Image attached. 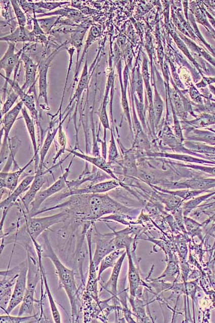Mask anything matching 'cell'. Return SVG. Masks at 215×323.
I'll list each match as a JSON object with an SVG mask.
<instances>
[{
  "mask_svg": "<svg viewBox=\"0 0 215 323\" xmlns=\"http://www.w3.org/2000/svg\"><path fill=\"white\" fill-rule=\"evenodd\" d=\"M45 245L43 247L42 257L49 259L53 263L59 279L60 286L64 289L70 301L73 317L77 312V290L73 270L66 267L60 260L52 246L48 234H42Z\"/></svg>",
  "mask_w": 215,
  "mask_h": 323,
  "instance_id": "cell-1",
  "label": "cell"
},
{
  "mask_svg": "<svg viewBox=\"0 0 215 323\" xmlns=\"http://www.w3.org/2000/svg\"><path fill=\"white\" fill-rule=\"evenodd\" d=\"M69 215L67 211H64L57 214L45 217H30L25 216L26 232L31 239L37 240V238L44 233L51 227L65 222Z\"/></svg>",
  "mask_w": 215,
  "mask_h": 323,
  "instance_id": "cell-2",
  "label": "cell"
},
{
  "mask_svg": "<svg viewBox=\"0 0 215 323\" xmlns=\"http://www.w3.org/2000/svg\"><path fill=\"white\" fill-rule=\"evenodd\" d=\"M74 158L71 160L70 165L66 169L65 172L58 179L48 188L39 191L35 199L32 203L29 212L27 216L30 217H35L36 214L39 211L42 204L53 195L67 188V177L70 174V169Z\"/></svg>",
  "mask_w": 215,
  "mask_h": 323,
  "instance_id": "cell-3",
  "label": "cell"
},
{
  "mask_svg": "<svg viewBox=\"0 0 215 323\" xmlns=\"http://www.w3.org/2000/svg\"><path fill=\"white\" fill-rule=\"evenodd\" d=\"M28 270V265L27 260L22 263L21 268L14 287L11 301L5 311L6 314H10L12 311L23 301L26 290H27Z\"/></svg>",
  "mask_w": 215,
  "mask_h": 323,
  "instance_id": "cell-4",
  "label": "cell"
},
{
  "mask_svg": "<svg viewBox=\"0 0 215 323\" xmlns=\"http://www.w3.org/2000/svg\"><path fill=\"white\" fill-rule=\"evenodd\" d=\"M96 239V249L92 258L91 245L90 246L91 265L97 270L102 259L109 254L116 250L114 243V234H99Z\"/></svg>",
  "mask_w": 215,
  "mask_h": 323,
  "instance_id": "cell-5",
  "label": "cell"
},
{
  "mask_svg": "<svg viewBox=\"0 0 215 323\" xmlns=\"http://www.w3.org/2000/svg\"><path fill=\"white\" fill-rule=\"evenodd\" d=\"M119 185V181L113 180L92 184L82 189H67L65 193L60 194L58 200L70 197L74 195L105 193L117 188Z\"/></svg>",
  "mask_w": 215,
  "mask_h": 323,
  "instance_id": "cell-6",
  "label": "cell"
},
{
  "mask_svg": "<svg viewBox=\"0 0 215 323\" xmlns=\"http://www.w3.org/2000/svg\"><path fill=\"white\" fill-rule=\"evenodd\" d=\"M31 241L34 245V249H35L36 250L37 256L38 258L41 273V279L42 280V282L44 283L45 284L47 295L48 297L52 316H53V320L55 322H62L61 315H60V312L57 307V304L54 299L53 296L51 294L47 280L45 267L44 266H43V263L42 262L43 251L42 246L38 244L37 240L32 239H31Z\"/></svg>",
  "mask_w": 215,
  "mask_h": 323,
  "instance_id": "cell-7",
  "label": "cell"
},
{
  "mask_svg": "<svg viewBox=\"0 0 215 323\" xmlns=\"http://www.w3.org/2000/svg\"><path fill=\"white\" fill-rule=\"evenodd\" d=\"M3 77L6 80L5 86L6 89L7 84H9V85H10L13 91L19 96L24 106L29 110L33 120L37 124L38 127L39 126H40L38 110L37 108V105H36L37 101L35 100V98L32 95L28 94V93H26V92L22 89V87L20 86L19 83L16 80L7 78L4 77V76H3Z\"/></svg>",
  "mask_w": 215,
  "mask_h": 323,
  "instance_id": "cell-8",
  "label": "cell"
},
{
  "mask_svg": "<svg viewBox=\"0 0 215 323\" xmlns=\"http://www.w3.org/2000/svg\"><path fill=\"white\" fill-rule=\"evenodd\" d=\"M8 47L4 56L0 61V67L1 70L5 71L6 75L1 74L2 76L7 78H11V75L14 70L19 63V59L23 53V49L18 53H15V44L8 42Z\"/></svg>",
  "mask_w": 215,
  "mask_h": 323,
  "instance_id": "cell-9",
  "label": "cell"
},
{
  "mask_svg": "<svg viewBox=\"0 0 215 323\" xmlns=\"http://www.w3.org/2000/svg\"><path fill=\"white\" fill-rule=\"evenodd\" d=\"M45 172L42 170L37 169L35 172V177L29 187V189L21 198L23 205L28 214L31 205L35 199L37 194L40 191L42 186L46 183V177Z\"/></svg>",
  "mask_w": 215,
  "mask_h": 323,
  "instance_id": "cell-10",
  "label": "cell"
},
{
  "mask_svg": "<svg viewBox=\"0 0 215 323\" xmlns=\"http://www.w3.org/2000/svg\"><path fill=\"white\" fill-rule=\"evenodd\" d=\"M24 104L22 101L16 104L10 112H8L2 117V135L4 136L2 140V146L7 147L9 146V135L13 127L20 112L23 108Z\"/></svg>",
  "mask_w": 215,
  "mask_h": 323,
  "instance_id": "cell-11",
  "label": "cell"
},
{
  "mask_svg": "<svg viewBox=\"0 0 215 323\" xmlns=\"http://www.w3.org/2000/svg\"><path fill=\"white\" fill-rule=\"evenodd\" d=\"M21 59L25 69L24 83L22 88L24 91L29 89L27 93L30 94L35 87L38 66L34 64L29 56L24 53H22Z\"/></svg>",
  "mask_w": 215,
  "mask_h": 323,
  "instance_id": "cell-12",
  "label": "cell"
},
{
  "mask_svg": "<svg viewBox=\"0 0 215 323\" xmlns=\"http://www.w3.org/2000/svg\"><path fill=\"white\" fill-rule=\"evenodd\" d=\"M34 159L35 157L33 156L27 165L13 172H1L0 173L1 188L7 189L12 193L18 186L19 181L22 174L33 163Z\"/></svg>",
  "mask_w": 215,
  "mask_h": 323,
  "instance_id": "cell-13",
  "label": "cell"
},
{
  "mask_svg": "<svg viewBox=\"0 0 215 323\" xmlns=\"http://www.w3.org/2000/svg\"><path fill=\"white\" fill-rule=\"evenodd\" d=\"M67 151L70 152V155H73L74 156L87 162V163L92 164L93 166L96 167L101 170V171L105 172L111 178H113L114 180L119 181L118 178L114 174L113 171H112L110 164L108 162H107L105 158L100 156H90L74 150H71L67 149Z\"/></svg>",
  "mask_w": 215,
  "mask_h": 323,
  "instance_id": "cell-14",
  "label": "cell"
},
{
  "mask_svg": "<svg viewBox=\"0 0 215 323\" xmlns=\"http://www.w3.org/2000/svg\"><path fill=\"white\" fill-rule=\"evenodd\" d=\"M34 177H35V175H29L24 178L12 193L6 199L2 200L1 204H0L1 209L3 210L7 208H11L13 207L20 195L25 191H28L34 179Z\"/></svg>",
  "mask_w": 215,
  "mask_h": 323,
  "instance_id": "cell-15",
  "label": "cell"
},
{
  "mask_svg": "<svg viewBox=\"0 0 215 323\" xmlns=\"http://www.w3.org/2000/svg\"><path fill=\"white\" fill-rule=\"evenodd\" d=\"M170 189H191L194 190H204L215 186L213 179H192L182 183H172L164 184Z\"/></svg>",
  "mask_w": 215,
  "mask_h": 323,
  "instance_id": "cell-16",
  "label": "cell"
},
{
  "mask_svg": "<svg viewBox=\"0 0 215 323\" xmlns=\"http://www.w3.org/2000/svg\"><path fill=\"white\" fill-rule=\"evenodd\" d=\"M22 116L25 122L26 127L30 136L31 141L32 148L33 150V156L35 157L34 159V171H36L39 165L38 148L36 140L35 127H34V120L31 117L27 111V108L23 107L22 110Z\"/></svg>",
  "mask_w": 215,
  "mask_h": 323,
  "instance_id": "cell-17",
  "label": "cell"
},
{
  "mask_svg": "<svg viewBox=\"0 0 215 323\" xmlns=\"http://www.w3.org/2000/svg\"><path fill=\"white\" fill-rule=\"evenodd\" d=\"M126 254V251H125L118 259L116 264L113 267V270L112 271L109 280L103 287L106 291L114 296H116L117 294L118 279Z\"/></svg>",
  "mask_w": 215,
  "mask_h": 323,
  "instance_id": "cell-18",
  "label": "cell"
},
{
  "mask_svg": "<svg viewBox=\"0 0 215 323\" xmlns=\"http://www.w3.org/2000/svg\"><path fill=\"white\" fill-rule=\"evenodd\" d=\"M2 41L17 43V42H34V35L32 32L29 31L25 27H19L10 35L2 37Z\"/></svg>",
  "mask_w": 215,
  "mask_h": 323,
  "instance_id": "cell-19",
  "label": "cell"
},
{
  "mask_svg": "<svg viewBox=\"0 0 215 323\" xmlns=\"http://www.w3.org/2000/svg\"><path fill=\"white\" fill-rule=\"evenodd\" d=\"M49 63L41 64L39 66V96L38 100L40 98L44 99L47 106H49L48 99V72Z\"/></svg>",
  "mask_w": 215,
  "mask_h": 323,
  "instance_id": "cell-20",
  "label": "cell"
},
{
  "mask_svg": "<svg viewBox=\"0 0 215 323\" xmlns=\"http://www.w3.org/2000/svg\"><path fill=\"white\" fill-rule=\"evenodd\" d=\"M125 252V250H117L112 252L101 261L98 275V280H100L103 272L109 268L114 267L120 257Z\"/></svg>",
  "mask_w": 215,
  "mask_h": 323,
  "instance_id": "cell-21",
  "label": "cell"
},
{
  "mask_svg": "<svg viewBox=\"0 0 215 323\" xmlns=\"http://www.w3.org/2000/svg\"><path fill=\"white\" fill-rule=\"evenodd\" d=\"M9 144H10V155H9L4 168L2 170V172H9L13 165L17 168H20L19 166H17L15 157L21 146V141L15 136V137L9 139Z\"/></svg>",
  "mask_w": 215,
  "mask_h": 323,
  "instance_id": "cell-22",
  "label": "cell"
},
{
  "mask_svg": "<svg viewBox=\"0 0 215 323\" xmlns=\"http://www.w3.org/2000/svg\"><path fill=\"white\" fill-rule=\"evenodd\" d=\"M59 129V125L57 127V128L54 131H51V130H49L48 134L47 135V137L44 141V143H43L42 146L40 150L39 165L37 169H43L46 156L51 147L52 143H53V142H54L56 137V135L58 133Z\"/></svg>",
  "mask_w": 215,
  "mask_h": 323,
  "instance_id": "cell-23",
  "label": "cell"
},
{
  "mask_svg": "<svg viewBox=\"0 0 215 323\" xmlns=\"http://www.w3.org/2000/svg\"><path fill=\"white\" fill-rule=\"evenodd\" d=\"M34 294L28 291H26L24 299L21 303L18 316H31L34 314Z\"/></svg>",
  "mask_w": 215,
  "mask_h": 323,
  "instance_id": "cell-24",
  "label": "cell"
},
{
  "mask_svg": "<svg viewBox=\"0 0 215 323\" xmlns=\"http://www.w3.org/2000/svg\"><path fill=\"white\" fill-rule=\"evenodd\" d=\"M89 77L88 64V62L86 61L83 67L82 73L78 83V86H77L74 95L70 101V103L68 104L67 108L71 106L74 100H76L77 104H78L82 93L85 90L86 86H87Z\"/></svg>",
  "mask_w": 215,
  "mask_h": 323,
  "instance_id": "cell-25",
  "label": "cell"
},
{
  "mask_svg": "<svg viewBox=\"0 0 215 323\" xmlns=\"http://www.w3.org/2000/svg\"><path fill=\"white\" fill-rule=\"evenodd\" d=\"M126 251L129 261L128 278L129 281H130L131 295L134 296L135 295L138 285L139 284L140 277L134 266L129 248H127Z\"/></svg>",
  "mask_w": 215,
  "mask_h": 323,
  "instance_id": "cell-26",
  "label": "cell"
},
{
  "mask_svg": "<svg viewBox=\"0 0 215 323\" xmlns=\"http://www.w3.org/2000/svg\"><path fill=\"white\" fill-rule=\"evenodd\" d=\"M151 156H159L162 157H168L174 158L180 160H183L187 162V163H197V164H204L207 163V161L203 160L202 159H198L193 157L189 156L187 155H177V154H165V153H154L151 154Z\"/></svg>",
  "mask_w": 215,
  "mask_h": 323,
  "instance_id": "cell-27",
  "label": "cell"
},
{
  "mask_svg": "<svg viewBox=\"0 0 215 323\" xmlns=\"http://www.w3.org/2000/svg\"><path fill=\"white\" fill-rule=\"evenodd\" d=\"M37 317V314H33L31 316H13L10 314H6V315H1L0 316V322L1 323H23L29 322L33 318Z\"/></svg>",
  "mask_w": 215,
  "mask_h": 323,
  "instance_id": "cell-28",
  "label": "cell"
},
{
  "mask_svg": "<svg viewBox=\"0 0 215 323\" xmlns=\"http://www.w3.org/2000/svg\"><path fill=\"white\" fill-rule=\"evenodd\" d=\"M107 103L106 99L99 109V113H98L99 117L100 118V123L102 125L103 128L105 129V138L104 142L103 143H106V130H110V125L108 120V117L107 113Z\"/></svg>",
  "mask_w": 215,
  "mask_h": 323,
  "instance_id": "cell-29",
  "label": "cell"
},
{
  "mask_svg": "<svg viewBox=\"0 0 215 323\" xmlns=\"http://www.w3.org/2000/svg\"><path fill=\"white\" fill-rule=\"evenodd\" d=\"M195 135L189 139L193 140L204 141L205 142L215 144V134L209 132L195 131Z\"/></svg>",
  "mask_w": 215,
  "mask_h": 323,
  "instance_id": "cell-30",
  "label": "cell"
},
{
  "mask_svg": "<svg viewBox=\"0 0 215 323\" xmlns=\"http://www.w3.org/2000/svg\"><path fill=\"white\" fill-rule=\"evenodd\" d=\"M19 96L13 91L9 93L2 110V116H4L12 109V107Z\"/></svg>",
  "mask_w": 215,
  "mask_h": 323,
  "instance_id": "cell-31",
  "label": "cell"
},
{
  "mask_svg": "<svg viewBox=\"0 0 215 323\" xmlns=\"http://www.w3.org/2000/svg\"><path fill=\"white\" fill-rule=\"evenodd\" d=\"M87 30H81L74 32L72 36V41L73 45L77 49V62L78 63L79 54L81 47L82 46V40L84 36L85 32Z\"/></svg>",
  "mask_w": 215,
  "mask_h": 323,
  "instance_id": "cell-32",
  "label": "cell"
},
{
  "mask_svg": "<svg viewBox=\"0 0 215 323\" xmlns=\"http://www.w3.org/2000/svg\"><path fill=\"white\" fill-rule=\"evenodd\" d=\"M159 190L164 192H167L168 193L171 194L172 195H176V196H178L184 198V199H188L194 197V196H196L198 194L202 193L204 190H194V191H189V190H185V191H169L165 190H162L158 189Z\"/></svg>",
  "mask_w": 215,
  "mask_h": 323,
  "instance_id": "cell-33",
  "label": "cell"
},
{
  "mask_svg": "<svg viewBox=\"0 0 215 323\" xmlns=\"http://www.w3.org/2000/svg\"><path fill=\"white\" fill-rule=\"evenodd\" d=\"M14 13L16 16L19 27H25L27 23V19L23 12L20 5L17 1H11Z\"/></svg>",
  "mask_w": 215,
  "mask_h": 323,
  "instance_id": "cell-34",
  "label": "cell"
},
{
  "mask_svg": "<svg viewBox=\"0 0 215 323\" xmlns=\"http://www.w3.org/2000/svg\"><path fill=\"white\" fill-rule=\"evenodd\" d=\"M118 156L116 144L113 135V132L111 131L110 145L109 149L108 163L111 164L115 160Z\"/></svg>",
  "mask_w": 215,
  "mask_h": 323,
  "instance_id": "cell-35",
  "label": "cell"
},
{
  "mask_svg": "<svg viewBox=\"0 0 215 323\" xmlns=\"http://www.w3.org/2000/svg\"><path fill=\"white\" fill-rule=\"evenodd\" d=\"M70 4L68 2H39L34 4V5L36 6V7L39 8H42V9H45L49 11L54 10L56 9L57 8L63 6L66 4Z\"/></svg>",
  "mask_w": 215,
  "mask_h": 323,
  "instance_id": "cell-36",
  "label": "cell"
},
{
  "mask_svg": "<svg viewBox=\"0 0 215 323\" xmlns=\"http://www.w3.org/2000/svg\"><path fill=\"white\" fill-rule=\"evenodd\" d=\"M154 109L158 122L162 111V103L159 96H156L155 98Z\"/></svg>",
  "mask_w": 215,
  "mask_h": 323,
  "instance_id": "cell-37",
  "label": "cell"
},
{
  "mask_svg": "<svg viewBox=\"0 0 215 323\" xmlns=\"http://www.w3.org/2000/svg\"><path fill=\"white\" fill-rule=\"evenodd\" d=\"M180 165L182 166H186L189 168H191L195 170H199V171L215 176V168L206 167L192 165Z\"/></svg>",
  "mask_w": 215,
  "mask_h": 323,
  "instance_id": "cell-38",
  "label": "cell"
},
{
  "mask_svg": "<svg viewBox=\"0 0 215 323\" xmlns=\"http://www.w3.org/2000/svg\"><path fill=\"white\" fill-rule=\"evenodd\" d=\"M212 24L213 25V26L215 28V21H211Z\"/></svg>",
  "mask_w": 215,
  "mask_h": 323,
  "instance_id": "cell-39",
  "label": "cell"
},
{
  "mask_svg": "<svg viewBox=\"0 0 215 323\" xmlns=\"http://www.w3.org/2000/svg\"><path fill=\"white\" fill-rule=\"evenodd\" d=\"M214 132L215 133V131H214Z\"/></svg>",
  "mask_w": 215,
  "mask_h": 323,
  "instance_id": "cell-40",
  "label": "cell"
}]
</instances>
